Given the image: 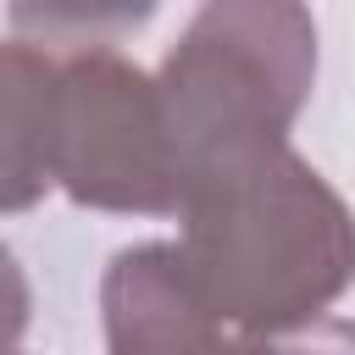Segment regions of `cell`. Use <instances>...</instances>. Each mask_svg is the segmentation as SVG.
Wrapping results in <instances>:
<instances>
[{
    "mask_svg": "<svg viewBox=\"0 0 355 355\" xmlns=\"http://www.w3.org/2000/svg\"><path fill=\"white\" fill-rule=\"evenodd\" d=\"M178 222L183 283L239 338H294L355 283V216L294 144L189 183Z\"/></svg>",
    "mask_w": 355,
    "mask_h": 355,
    "instance_id": "6da1fadb",
    "label": "cell"
},
{
    "mask_svg": "<svg viewBox=\"0 0 355 355\" xmlns=\"http://www.w3.org/2000/svg\"><path fill=\"white\" fill-rule=\"evenodd\" d=\"M316 78V22L283 0H216L155 72L178 200L189 183L283 150Z\"/></svg>",
    "mask_w": 355,
    "mask_h": 355,
    "instance_id": "7a4b0ae2",
    "label": "cell"
},
{
    "mask_svg": "<svg viewBox=\"0 0 355 355\" xmlns=\"http://www.w3.org/2000/svg\"><path fill=\"white\" fill-rule=\"evenodd\" d=\"M50 183L94 211L178 216V172L155 78L105 39L55 50Z\"/></svg>",
    "mask_w": 355,
    "mask_h": 355,
    "instance_id": "3957f363",
    "label": "cell"
},
{
    "mask_svg": "<svg viewBox=\"0 0 355 355\" xmlns=\"http://www.w3.org/2000/svg\"><path fill=\"white\" fill-rule=\"evenodd\" d=\"M100 311H105V355H250V338L205 316L166 239L111 255Z\"/></svg>",
    "mask_w": 355,
    "mask_h": 355,
    "instance_id": "277c9868",
    "label": "cell"
},
{
    "mask_svg": "<svg viewBox=\"0 0 355 355\" xmlns=\"http://www.w3.org/2000/svg\"><path fill=\"white\" fill-rule=\"evenodd\" d=\"M55 139V50L44 39H0V211H28L50 183Z\"/></svg>",
    "mask_w": 355,
    "mask_h": 355,
    "instance_id": "5b68a950",
    "label": "cell"
},
{
    "mask_svg": "<svg viewBox=\"0 0 355 355\" xmlns=\"http://www.w3.org/2000/svg\"><path fill=\"white\" fill-rule=\"evenodd\" d=\"M28 311H33L28 277H22L17 255L0 244V355H28V349H22V333H28Z\"/></svg>",
    "mask_w": 355,
    "mask_h": 355,
    "instance_id": "8992f818",
    "label": "cell"
}]
</instances>
